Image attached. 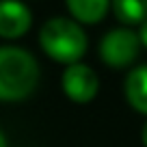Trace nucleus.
<instances>
[{
	"mask_svg": "<svg viewBox=\"0 0 147 147\" xmlns=\"http://www.w3.org/2000/svg\"><path fill=\"white\" fill-rule=\"evenodd\" d=\"M39 63L20 46H0V102H22L39 84Z\"/></svg>",
	"mask_w": 147,
	"mask_h": 147,
	"instance_id": "nucleus-1",
	"label": "nucleus"
},
{
	"mask_svg": "<svg viewBox=\"0 0 147 147\" xmlns=\"http://www.w3.org/2000/svg\"><path fill=\"white\" fill-rule=\"evenodd\" d=\"M39 46L43 54L65 67L80 63L89 48V39L82 24L71 18H50L39 30Z\"/></svg>",
	"mask_w": 147,
	"mask_h": 147,
	"instance_id": "nucleus-2",
	"label": "nucleus"
},
{
	"mask_svg": "<svg viewBox=\"0 0 147 147\" xmlns=\"http://www.w3.org/2000/svg\"><path fill=\"white\" fill-rule=\"evenodd\" d=\"M97 52L104 65L113 69H123L136 61L138 52H141V41H138L136 30L128 26H119L102 37Z\"/></svg>",
	"mask_w": 147,
	"mask_h": 147,
	"instance_id": "nucleus-3",
	"label": "nucleus"
},
{
	"mask_svg": "<svg viewBox=\"0 0 147 147\" xmlns=\"http://www.w3.org/2000/svg\"><path fill=\"white\" fill-rule=\"evenodd\" d=\"M61 87L74 104H89L95 100L97 91H100V80L89 65L74 63L65 67L63 76H61Z\"/></svg>",
	"mask_w": 147,
	"mask_h": 147,
	"instance_id": "nucleus-4",
	"label": "nucleus"
},
{
	"mask_svg": "<svg viewBox=\"0 0 147 147\" xmlns=\"http://www.w3.org/2000/svg\"><path fill=\"white\" fill-rule=\"evenodd\" d=\"M32 26V13L24 0H0V39H20Z\"/></svg>",
	"mask_w": 147,
	"mask_h": 147,
	"instance_id": "nucleus-5",
	"label": "nucleus"
},
{
	"mask_svg": "<svg viewBox=\"0 0 147 147\" xmlns=\"http://www.w3.org/2000/svg\"><path fill=\"white\" fill-rule=\"evenodd\" d=\"M123 95L136 113L147 117V63L128 71L123 82Z\"/></svg>",
	"mask_w": 147,
	"mask_h": 147,
	"instance_id": "nucleus-6",
	"label": "nucleus"
},
{
	"mask_svg": "<svg viewBox=\"0 0 147 147\" xmlns=\"http://www.w3.org/2000/svg\"><path fill=\"white\" fill-rule=\"evenodd\" d=\"M65 7L78 24H100L108 15L110 0H65Z\"/></svg>",
	"mask_w": 147,
	"mask_h": 147,
	"instance_id": "nucleus-7",
	"label": "nucleus"
},
{
	"mask_svg": "<svg viewBox=\"0 0 147 147\" xmlns=\"http://www.w3.org/2000/svg\"><path fill=\"white\" fill-rule=\"evenodd\" d=\"M110 9L123 26H141L147 20V0H110Z\"/></svg>",
	"mask_w": 147,
	"mask_h": 147,
	"instance_id": "nucleus-8",
	"label": "nucleus"
},
{
	"mask_svg": "<svg viewBox=\"0 0 147 147\" xmlns=\"http://www.w3.org/2000/svg\"><path fill=\"white\" fill-rule=\"evenodd\" d=\"M136 35H138V41H141V46L147 50V20L138 26V30H136Z\"/></svg>",
	"mask_w": 147,
	"mask_h": 147,
	"instance_id": "nucleus-9",
	"label": "nucleus"
},
{
	"mask_svg": "<svg viewBox=\"0 0 147 147\" xmlns=\"http://www.w3.org/2000/svg\"><path fill=\"white\" fill-rule=\"evenodd\" d=\"M141 141H143V145L147 147V121L143 123V128H141Z\"/></svg>",
	"mask_w": 147,
	"mask_h": 147,
	"instance_id": "nucleus-10",
	"label": "nucleus"
},
{
	"mask_svg": "<svg viewBox=\"0 0 147 147\" xmlns=\"http://www.w3.org/2000/svg\"><path fill=\"white\" fill-rule=\"evenodd\" d=\"M0 147H9V143H7V136L2 134V130H0Z\"/></svg>",
	"mask_w": 147,
	"mask_h": 147,
	"instance_id": "nucleus-11",
	"label": "nucleus"
}]
</instances>
